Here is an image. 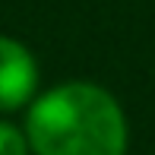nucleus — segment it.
<instances>
[{"mask_svg": "<svg viewBox=\"0 0 155 155\" xmlns=\"http://www.w3.org/2000/svg\"><path fill=\"white\" fill-rule=\"evenodd\" d=\"M25 136L35 155H124L127 117L101 86L63 82L29 108Z\"/></svg>", "mask_w": 155, "mask_h": 155, "instance_id": "1", "label": "nucleus"}, {"mask_svg": "<svg viewBox=\"0 0 155 155\" xmlns=\"http://www.w3.org/2000/svg\"><path fill=\"white\" fill-rule=\"evenodd\" d=\"M38 86V67L25 45L0 35V111H16Z\"/></svg>", "mask_w": 155, "mask_h": 155, "instance_id": "2", "label": "nucleus"}, {"mask_svg": "<svg viewBox=\"0 0 155 155\" xmlns=\"http://www.w3.org/2000/svg\"><path fill=\"white\" fill-rule=\"evenodd\" d=\"M0 155H29V136L0 120Z\"/></svg>", "mask_w": 155, "mask_h": 155, "instance_id": "3", "label": "nucleus"}]
</instances>
